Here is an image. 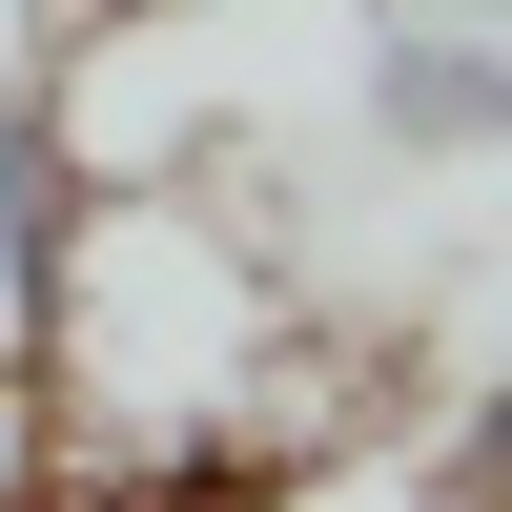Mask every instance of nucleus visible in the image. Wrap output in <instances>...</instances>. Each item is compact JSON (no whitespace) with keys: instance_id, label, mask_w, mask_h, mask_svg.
I'll return each mask as SVG.
<instances>
[{"instance_id":"nucleus-1","label":"nucleus","mask_w":512,"mask_h":512,"mask_svg":"<svg viewBox=\"0 0 512 512\" xmlns=\"http://www.w3.org/2000/svg\"><path fill=\"white\" fill-rule=\"evenodd\" d=\"M349 144L512 164V0H349Z\"/></svg>"},{"instance_id":"nucleus-2","label":"nucleus","mask_w":512,"mask_h":512,"mask_svg":"<svg viewBox=\"0 0 512 512\" xmlns=\"http://www.w3.org/2000/svg\"><path fill=\"white\" fill-rule=\"evenodd\" d=\"M62 21H82V0H0V103H41V82H62Z\"/></svg>"},{"instance_id":"nucleus-3","label":"nucleus","mask_w":512,"mask_h":512,"mask_svg":"<svg viewBox=\"0 0 512 512\" xmlns=\"http://www.w3.org/2000/svg\"><path fill=\"white\" fill-rule=\"evenodd\" d=\"M451 472H472V492L512 512V369H492V390H472V451H451Z\"/></svg>"}]
</instances>
